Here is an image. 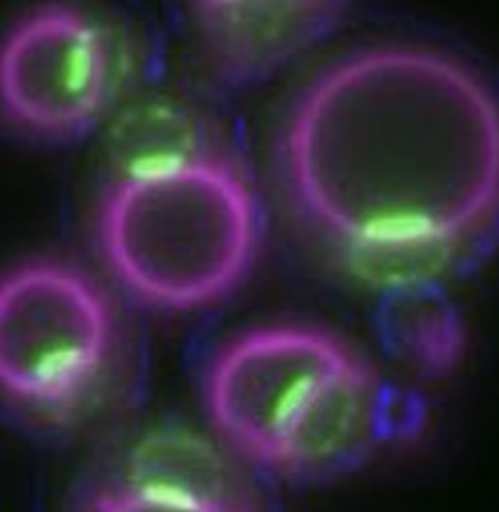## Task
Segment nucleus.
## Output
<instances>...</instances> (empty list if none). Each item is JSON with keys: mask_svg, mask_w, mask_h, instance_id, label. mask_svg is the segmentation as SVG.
<instances>
[{"mask_svg": "<svg viewBox=\"0 0 499 512\" xmlns=\"http://www.w3.org/2000/svg\"><path fill=\"white\" fill-rule=\"evenodd\" d=\"M352 352L311 325L252 328L230 338L208 363L205 410L227 447L265 472L322 381Z\"/></svg>", "mask_w": 499, "mask_h": 512, "instance_id": "nucleus-4", "label": "nucleus"}, {"mask_svg": "<svg viewBox=\"0 0 499 512\" xmlns=\"http://www.w3.org/2000/svg\"><path fill=\"white\" fill-rule=\"evenodd\" d=\"M260 236L251 182L207 150L157 172L115 176L97 208L110 274L160 311H194L229 295L251 270Z\"/></svg>", "mask_w": 499, "mask_h": 512, "instance_id": "nucleus-2", "label": "nucleus"}, {"mask_svg": "<svg viewBox=\"0 0 499 512\" xmlns=\"http://www.w3.org/2000/svg\"><path fill=\"white\" fill-rule=\"evenodd\" d=\"M116 314L103 284L62 259L21 262L0 274V394L60 416L103 381Z\"/></svg>", "mask_w": 499, "mask_h": 512, "instance_id": "nucleus-3", "label": "nucleus"}, {"mask_svg": "<svg viewBox=\"0 0 499 512\" xmlns=\"http://www.w3.org/2000/svg\"><path fill=\"white\" fill-rule=\"evenodd\" d=\"M281 161L293 204L322 235L365 254L437 258L497 210V101L437 50H358L303 88Z\"/></svg>", "mask_w": 499, "mask_h": 512, "instance_id": "nucleus-1", "label": "nucleus"}, {"mask_svg": "<svg viewBox=\"0 0 499 512\" xmlns=\"http://www.w3.org/2000/svg\"><path fill=\"white\" fill-rule=\"evenodd\" d=\"M107 139L115 176L157 172L205 150L191 113L164 99L144 100L129 107L113 123Z\"/></svg>", "mask_w": 499, "mask_h": 512, "instance_id": "nucleus-10", "label": "nucleus"}, {"mask_svg": "<svg viewBox=\"0 0 499 512\" xmlns=\"http://www.w3.org/2000/svg\"><path fill=\"white\" fill-rule=\"evenodd\" d=\"M115 79L106 30L72 6L30 12L0 41V112L33 138L84 137L106 115Z\"/></svg>", "mask_w": 499, "mask_h": 512, "instance_id": "nucleus-5", "label": "nucleus"}, {"mask_svg": "<svg viewBox=\"0 0 499 512\" xmlns=\"http://www.w3.org/2000/svg\"><path fill=\"white\" fill-rule=\"evenodd\" d=\"M346 14L339 2H198L195 27L224 81L270 77L331 33Z\"/></svg>", "mask_w": 499, "mask_h": 512, "instance_id": "nucleus-8", "label": "nucleus"}, {"mask_svg": "<svg viewBox=\"0 0 499 512\" xmlns=\"http://www.w3.org/2000/svg\"><path fill=\"white\" fill-rule=\"evenodd\" d=\"M420 412L415 395L352 352L322 381L265 472L306 483L346 476L384 442L413 434Z\"/></svg>", "mask_w": 499, "mask_h": 512, "instance_id": "nucleus-6", "label": "nucleus"}, {"mask_svg": "<svg viewBox=\"0 0 499 512\" xmlns=\"http://www.w3.org/2000/svg\"><path fill=\"white\" fill-rule=\"evenodd\" d=\"M243 463L235 451L204 436L166 429L140 442L93 502L101 511L265 510L267 493Z\"/></svg>", "mask_w": 499, "mask_h": 512, "instance_id": "nucleus-7", "label": "nucleus"}, {"mask_svg": "<svg viewBox=\"0 0 499 512\" xmlns=\"http://www.w3.org/2000/svg\"><path fill=\"white\" fill-rule=\"evenodd\" d=\"M377 330L385 352L425 378L448 374L463 353L459 312L426 277L391 283L378 305Z\"/></svg>", "mask_w": 499, "mask_h": 512, "instance_id": "nucleus-9", "label": "nucleus"}]
</instances>
